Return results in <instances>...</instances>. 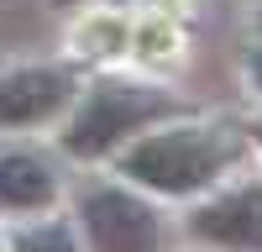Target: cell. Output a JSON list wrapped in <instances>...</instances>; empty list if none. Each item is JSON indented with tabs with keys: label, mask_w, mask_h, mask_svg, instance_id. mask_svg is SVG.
I'll return each mask as SVG.
<instances>
[{
	"label": "cell",
	"mask_w": 262,
	"mask_h": 252,
	"mask_svg": "<svg viewBox=\"0 0 262 252\" xmlns=\"http://www.w3.org/2000/svg\"><path fill=\"white\" fill-rule=\"evenodd\" d=\"M16 252H79V242H74V231L63 221H42V226L16 237Z\"/></svg>",
	"instance_id": "obj_7"
},
{
	"label": "cell",
	"mask_w": 262,
	"mask_h": 252,
	"mask_svg": "<svg viewBox=\"0 0 262 252\" xmlns=\"http://www.w3.org/2000/svg\"><path fill=\"white\" fill-rule=\"evenodd\" d=\"M252 74H257V84H262V48H257V58H252Z\"/></svg>",
	"instance_id": "obj_8"
},
{
	"label": "cell",
	"mask_w": 262,
	"mask_h": 252,
	"mask_svg": "<svg viewBox=\"0 0 262 252\" xmlns=\"http://www.w3.org/2000/svg\"><path fill=\"white\" fill-rule=\"evenodd\" d=\"M69 100V74L58 69H21L0 79V126H37Z\"/></svg>",
	"instance_id": "obj_5"
},
{
	"label": "cell",
	"mask_w": 262,
	"mask_h": 252,
	"mask_svg": "<svg viewBox=\"0 0 262 252\" xmlns=\"http://www.w3.org/2000/svg\"><path fill=\"white\" fill-rule=\"evenodd\" d=\"M189 231L226 252H262V184H236L194 210Z\"/></svg>",
	"instance_id": "obj_4"
},
{
	"label": "cell",
	"mask_w": 262,
	"mask_h": 252,
	"mask_svg": "<svg viewBox=\"0 0 262 252\" xmlns=\"http://www.w3.org/2000/svg\"><path fill=\"white\" fill-rule=\"evenodd\" d=\"M173 111V100L163 90H142V84H100L90 90V100L79 105V116L63 132V147L74 158H100L131 132H142L147 121H158Z\"/></svg>",
	"instance_id": "obj_2"
},
{
	"label": "cell",
	"mask_w": 262,
	"mask_h": 252,
	"mask_svg": "<svg viewBox=\"0 0 262 252\" xmlns=\"http://www.w3.org/2000/svg\"><path fill=\"white\" fill-rule=\"evenodd\" d=\"M58 195L53 163L37 153H0V205L6 210H42Z\"/></svg>",
	"instance_id": "obj_6"
},
{
	"label": "cell",
	"mask_w": 262,
	"mask_h": 252,
	"mask_svg": "<svg viewBox=\"0 0 262 252\" xmlns=\"http://www.w3.org/2000/svg\"><path fill=\"white\" fill-rule=\"evenodd\" d=\"M236 158V142L215 126H173L137 142L121 158V174H131L137 184L158 189V195H194L205 189L221 168Z\"/></svg>",
	"instance_id": "obj_1"
},
{
	"label": "cell",
	"mask_w": 262,
	"mask_h": 252,
	"mask_svg": "<svg viewBox=\"0 0 262 252\" xmlns=\"http://www.w3.org/2000/svg\"><path fill=\"white\" fill-rule=\"evenodd\" d=\"M79 221L90 252H163V221L147 200H137L131 189L95 184L79 195Z\"/></svg>",
	"instance_id": "obj_3"
}]
</instances>
